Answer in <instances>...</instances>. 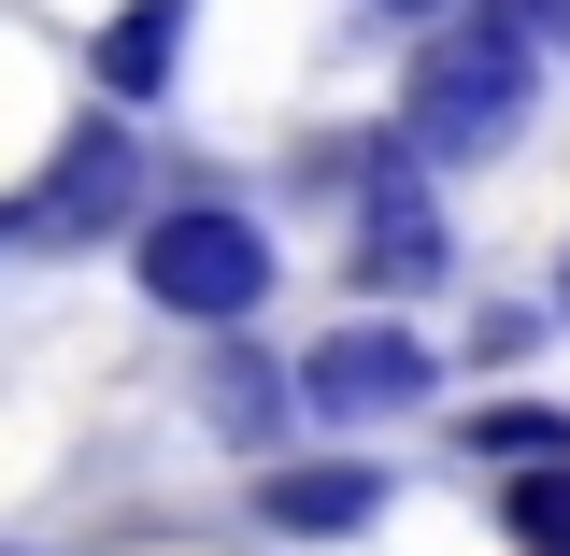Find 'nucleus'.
Returning a JSON list of instances; mask_svg holds the SVG:
<instances>
[{
	"label": "nucleus",
	"instance_id": "f257e3e1",
	"mask_svg": "<svg viewBox=\"0 0 570 556\" xmlns=\"http://www.w3.org/2000/svg\"><path fill=\"white\" fill-rule=\"evenodd\" d=\"M528 100H542L528 29L471 14V29H428L414 86H400V143H414V157H499V143L528 129Z\"/></svg>",
	"mask_w": 570,
	"mask_h": 556
},
{
	"label": "nucleus",
	"instance_id": "f03ea898",
	"mask_svg": "<svg viewBox=\"0 0 570 556\" xmlns=\"http://www.w3.org/2000/svg\"><path fill=\"white\" fill-rule=\"evenodd\" d=\"M129 285L157 314H186V329H228V314H257L272 300V228L228 201H171L129 228Z\"/></svg>",
	"mask_w": 570,
	"mask_h": 556
},
{
	"label": "nucleus",
	"instance_id": "7ed1b4c3",
	"mask_svg": "<svg viewBox=\"0 0 570 556\" xmlns=\"http://www.w3.org/2000/svg\"><path fill=\"white\" fill-rule=\"evenodd\" d=\"M428 386H442V357H428L414 329H385V314H356V329H328V343L299 357V414H328V428L414 414Z\"/></svg>",
	"mask_w": 570,
	"mask_h": 556
},
{
	"label": "nucleus",
	"instance_id": "20e7f679",
	"mask_svg": "<svg viewBox=\"0 0 570 556\" xmlns=\"http://www.w3.org/2000/svg\"><path fill=\"white\" fill-rule=\"evenodd\" d=\"M456 272V243H442V201H428V157H371V186H356V285H385V300H414V285Z\"/></svg>",
	"mask_w": 570,
	"mask_h": 556
},
{
	"label": "nucleus",
	"instance_id": "39448f33",
	"mask_svg": "<svg viewBox=\"0 0 570 556\" xmlns=\"http://www.w3.org/2000/svg\"><path fill=\"white\" fill-rule=\"evenodd\" d=\"M100 228H142V214H129V143H115V129H71L58 186L29 201V243H100Z\"/></svg>",
	"mask_w": 570,
	"mask_h": 556
},
{
	"label": "nucleus",
	"instance_id": "423d86ee",
	"mask_svg": "<svg viewBox=\"0 0 570 556\" xmlns=\"http://www.w3.org/2000/svg\"><path fill=\"white\" fill-rule=\"evenodd\" d=\"M371 514H385V471L371 457H314V471H272L257 486V528H285V543H343Z\"/></svg>",
	"mask_w": 570,
	"mask_h": 556
},
{
	"label": "nucleus",
	"instance_id": "0eeeda50",
	"mask_svg": "<svg viewBox=\"0 0 570 556\" xmlns=\"http://www.w3.org/2000/svg\"><path fill=\"white\" fill-rule=\"evenodd\" d=\"M171 43H186V0H129V14L100 29V86H115V100H157V86H171Z\"/></svg>",
	"mask_w": 570,
	"mask_h": 556
},
{
	"label": "nucleus",
	"instance_id": "6e6552de",
	"mask_svg": "<svg viewBox=\"0 0 570 556\" xmlns=\"http://www.w3.org/2000/svg\"><path fill=\"white\" fill-rule=\"evenodd\" d=\"M499 528L528 556H570V457H542V471H499Z\"/></svg>",
	"mask_w": 570,
	"mask_h": 556
},
{
	"label": "nucleus",
	"instance_id": "1a4fd4ad",
	"mask_svg": "<svg viewBox=\"0 0 570 556\" xmlns=\"http://www.w3.org/2000/svg\"><path fill=\"white\" fill-rule=\"evenodd\" d=\"M285 400H299V386H272V357H214V428H228V442H272Z\"/></svg>",
	"mask_w": 570,
	"mask_h": 556
},
{
	"label": "nucleus",
	"instance_id": "9d476101",
	"mask_svg": "<svg viewBox=\"0 0 570 556\" xmlns=\"http://www.w3.org/2000/svg\"><path fill=\"white\" fill-rule=\"evenodd\" d=\"M400 14H428V0H400Z\"/></svg>",
	"mask_w": 570,
	"mask_h": 556
}]
</instances>
